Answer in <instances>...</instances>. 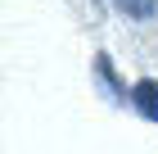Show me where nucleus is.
<instances>
[{"mask_svg": "<svg viewBox=\"0 0 158 154\" xmlns=\"http://www.w3.org/2000/svg\"><path fill=\"white\" fill-rule=\"evenodd\" d=\"M127 104H131L145 122H158V82L154 77H140V82L131 86V100H127Z\"/></svg>", "mask_w": 158, "mask_h": 154, "instance_id": "nucleus-2", "label": "nucleus"}, {"mask_svg": "<svg viewBox=\"0 0 158 154\" xmlns=\"http://www.w3.org/2000/svg\"><path fill=\"white\" fill-rule=\"evenodd\" d=\"M113 5H118L127 18H135V23H149L158 14V0H113Z\"/></svg>", "mask_w": 158, "mask_h": 154, "instance_id": "nucleus-3", "label": "nucleus"}, {"mask_svg": "<svg viewBox=\"0 0 158 154\" xmlns=\"http://www.w3.org/2000/svg\"><path fill=\"white\" fill-rule=\"evenodd\" d=\"M95 82L104 86V91H109V100H113V104H122V100H131V86H127V82L118 77V68H113V59L104 55V50L95 55Z\"/></svg>", "mask_w": 158, "mask_h": 154, "instance_id": "nucleus-1", "label": "nucleus"}]
</instances>
